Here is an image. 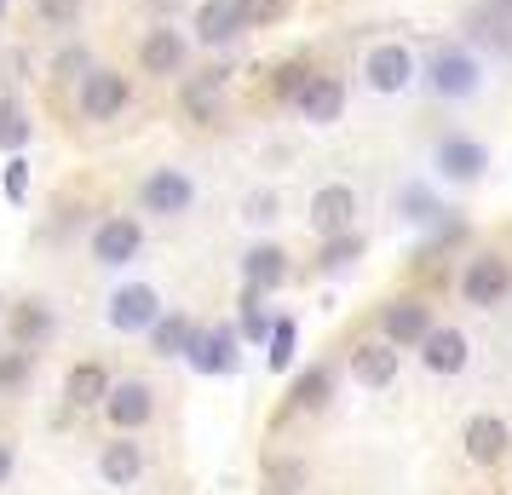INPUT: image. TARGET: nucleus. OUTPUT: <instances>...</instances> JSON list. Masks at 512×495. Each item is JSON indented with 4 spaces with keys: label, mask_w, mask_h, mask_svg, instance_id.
Wrapping results in <instances>:
<instances>
[{
    "label": "nucleus",
    "mask_w": 512,
    "mask_h": 495,
    "mask_svg": "<svg viewBox=\"0 0 512 495\" xmlns=\"http://www.w3.org/2000/svg\"><path fill=\"white\" fill-rule=\"evenodd\" d=\"M351 375L363 380V386H392V375H397V346H392V340L357 346V352H351Z\"/></svg>",
    "instance_id": "nucleus-18"
},
{
    "label": "nucleus",
    "mask_w": 512,
    "mask_h": 495,
    "mask_svg": "<svg viewBox=\"0 0 512 495\" xmlns=\"http://www.w3.org/2000/svg\"><path fill=\"white\" fill-rule=\"evenodd\" d=\"M24 375H29V363H24V357H0V392H6V386H18Z\"/></svg>",
    "instance_id": "nucleus-36"
},
{
    "label": "nucleus",
    "mask_w": 512,
    "mask_h": 495,
    "mask_svg": "<svg viewBox=\"0 0 512 495\" xmlns=\"http://www.w3.org/2000/svg\"><path fill=\"white\" fill-rule=\"evenodd\" d=\"M29 144V116L18 98H0V150H24Z\"/></svg>",
    "instance_id": "nucleus-24"
},
{
    "label": "nucleus",
    "mask_w": 512,
    "mask_h": 495,
    "mask_svg": "<svg viewBox=\"0 0 512 495\" xmlns=\"http://www.w3.org/2000/svg\"><path fill=\"white\" fill-rule=\"evenodd\" d=\"M248 219H254V225L277 219V196H265V190H259V196H248Z\"/></svg>",
    "instance_id": "nucleus-35"
},
{
    "label": "nucleus",
    "mask_w": 512,
    "mask_h": 495,
    "mask_svg": "<svg viewBox=\"0 0 512 495\" xmlns=\"http://www.w3.org/2000/svg\"><path fill=\"white\" fill-rule=\"evenodd\" d=\"M380 323H386V340H392V346H420V340L432 334V311L420 306V300H392Z\"/></svg>",
    "instance_id": "nucleus-11"
},
{
    "label": "nucleus",
    "mask_w": 512,
    "mask_h": 495,
    "mask_svg": "<svg viewBox=\"0 0 512 495\" xmlns=\"http://www.w3.org/2000/svg\"><path fill=\"white\" fill-rule=\"evenodd\" d=\"M144 213H162V219H179V213H190V202H196V185H190L179 167H156L150 179H144L139 190Z\"/></svg>",
    "instance_id": "nucleus-2"
},
{
    "label": "nucleus",
    "mask_w": 512,
    "mask_h": 495,
    "mask_svg": "<svg viewBox=\"0 0 512 495\" xmlns=\"http://www.w3.org/2000/svg\"><path fill=\"white\" fill-rule=\"evenodd\" d=\"M507 288H512V265L501 260V254H478V260L466 265V277H461V300L489 311V306L507 300Z\"/></svg>",
    "instance_id": "nucleus-1"
},
{
    "label": "nucleus",
    "mask_w": 512,
    "mask_h": 495,
    "mask_svg": "<svg viewBox=\"0 0 512 495\" xmlns=\"http://www.w3.org/2000/svg\"><path fill=\"white\" fill-rule=\"evenodd\" d=\"M139 64L144 75H179L185 70V41H179V29H150L139 47Z\"/></svg>",
    "instance_id": "nucleus-13"
},
{
    "label": "nucleus",
    "mask_w": 512,
    "mask_h": 495,
    "mask_svg": "<svg viewBox=\"0 0 512 495\" xmlns=\"http://www.w3.org/2000/svg\"><path fill=\"white\" fill-rule=\"evenodd\" d=\"M495 12H501V18H512V0H495Z\"/></svg>",
    "instance_id": "nucleus-39"
},
{
    "label": "nucleus",
    "mask_w": 512,
    "mask_h": 495,
    "mask_svg": "<svg viewBox=\"0 0 512 495\" xmlns=\"http://www.w3.org/2000/svg\"><path fill=\"white\" fill-rule=\"evenodd\" d=\"M219 87H225V70H202L185 87V104H190V116L196 121H213V98H219Z\"/></svg>",
    "instance_id": "nucleus-22"
},
{
    "label": "nucleus",
    "mask_w": 512,
    "mask_h": 495,
    "mask_svg": "<svg viewBox=\"0 0 512 495\" xmlns=\"http://www.w3.org/2000/svg\"><path fill=\"white\" fill-rule=\"evenodd\" d=\"M271 369H288V357H294V323H288V317H282L277 323V334H271Z\"/></svg>",
    "instance_id": "nucleus-28"
},
{
    "label": "nucleus",
    "mask_w": 512,
    "mask_h": 495,
    "mask_svg": "<svg viewBox=\"0 0 512 495\" xmlns=\"http://www.w3.org/2000/svg\"><path fill=\"white\" fill-rule=\"evenodd\" d=\"M426 81H432V93H438V98H466L472 87H478V64H472V52L443 47L438 58H432Z\"/></svg>",
    "instance_id": "nucleus-5"
},
{
    "label": "nucleus",
    "mask_w": 512,
    "mask_h": 495,
    "mask_svg": "<svg viewBox=\"0 0 512 495\" xmlns=\"http://www.w3.org/2000/svg\"><path fill=\"white\" fill-rule=\"evenodd\" d=\"M12 478V444H0V484Z\"/></svg>",
    "instance_id": "nucleus-38"
},
{
    "label": "nucleus",
    "mask_w": 512,
    "mask_h": 495,
    "mask_svg": "<svg viewBox=\"0 0 512 495\" xmlns=\"http://www.w3.org/2000/svg\"><path fill=\"white\" fill-rule=\"evenodd\" d=\"M139 248H144V231L133 219H104L93 231V260L98 265H127Z\"/></svg>",
    "instance_id": "nucleus-8"
},
{
    "label": "nucleus",
    "mask_w": 512,
    "mask_h": 495,
    "mask_svg": "<svg viewBox=\"0 0 512 495\" xmlns=\"http://www.w3.org/2000/svg\"><path fill=\"white\" fill-rule=\"evenodd\" d=\"M104 415L121 426V432H133V426H144L150 421V386L144 380H121L116 392L104 398Z\"/></svg>",
    "instance_id": "nucleus-14"
},
{
    "label": "nucleus",
    "mask_w": 512,
    "mask_h": 495,
    "mask_svg": "<svg viewBox=\"0 0 512 495\" xmlns=\"http://www.w3.org/2000/svg\"><path fill=\"white\" fill-rule=\"evenodd\" d=\"M35 18L47 29H75V18H81V0H35Z\"/></svg>",
    "instance_id": "nucleus-26"
},
{
    "label": "nucleus",
    "mask_w": 512,
    "mask_h": 495,
    "mask_svg": "<svg viewBox=\"0 0 512 495\" xmlns=\"http://www.w3.org/2000/svg\"><path fill=\"white\" fill-rule=\"evenodd\" d=\"M6 196H12V202H24V196H29V162L6 167Z\"/></svg>",
    "instance_id": "nucleus-33"
},
{
    "label": "nucleus",
    "mask_w": 512,
    "mask_h": 495,
    "mask_svg": "<svg viewBox=\"0 0 512 495\" xmlns=\"http://www.w3.org/2000/svg\"><path fill=\"white\" fill-rule=\"evenodd\" d=\"M190 363H196L202 375H231L236 369V334L231 329L196 334V340H190Z\"/></svg>",
    "instance_id": "nucleus-15"
},
{
    "label": "nucleus",
    "mask_w": 512,
    "mask_h": 495,
    "mask_svg": "<svg viewBox=\"0 0 512 495\" xmlns=\"http://www.w3.org/2000/svg\"><path fill=\"white\" fill-rule=\"evenodd\" d=\"M357 254H363V236H357V231H340V236H328L323 265H328V271H340V265H351Z\"/></svg>",
    "instance_id": "nucleus-27"
},
{
    "label": "nucleus",
    "mask_w": 512,
    "mask_h": 495,
    "mask_svg": "<svg viewBox=\"0 0 512 495\" xmlns=\"http://www.w3.org/2000/svg\"><path fill=\"white\" fill-rule=\"evenodd\" d=\"M127 75H116V70H87L81 75V116L87 121H110V116H121L127 110Z\"/></svg>",
    "instance_id": "nucleus-3"
},
{
    "label": "nucleus",
    "mask_w": 512,
    "mask_h": 495,
    "mask_svg": "<svg viewBox=\"0 0 512 495\" xmlns=\"http://www.w3.org/2000/svg\"><path fill=\"white\" fill-rule=\"evenodd\" d=\"M438 167H443V179H478L484 173V144H472V139H443L438 144Z\"/></svg>",
    "instance_id": "nucleus-19"
},
{
    "label": "nucleus",
    "mask_w": 512,
    "mask_h": 495,
    "mask_svg": "<svg viewBox=\"0 0 512 495\" xmlns=\"http://www.w3.org/2000/svg\"><path fill=\"white\" fill-rule=\"evenodd\" d=\"M98 472H104V484H116V490H133L144 472V449L133 438H121V444H104L98 455Z\"/></svg>",
    "instance_id": "nucleus-16"
},
{
    "label": "nucleus",
    "mask_w": 512,
    "mask_h": 495,
    "mask_svg": "<svg viewBox=\"0 0 512 495\" xmlns=\"http://www.w3.org/2000/svg\"><path fill=\"white\" fill-rule=\"evenodd\" d=\"M420 346H426V369L432 375H461L466 369V334L461 329H432Z\"/></svg>",
    "instance_id": "nucleus-17"
},
{
    "label": "nucleus",
    "mask_w": 512,
    "mask_h": 495,
    "mask_svg": "<svg viewBox=\"0 0 512 495\" xmlns=\"http://www.w3.org/2000/svg\"><path fill=\"white\" fill-rule=\"evenodd\" d=\"M242 6L236 0H202V12H196V35L208 41V47H225V41H236L242 35Z\"/></svg>",
    "instance_id": "nucleus-12"
},
{
    "label": "nucleus",
    "mask_w": 512,
    "mask_h": 495,
    "mask_svg": "<svg viewBox=\"0 0 512 495\" xmlns=\"http://www.w3.org/2000/svg\"><path fill=\"white\" fill-rule=\"evenodd\" d=\"M363 75H369L374 93H403V87L415 81V52L397 47V41H386V47H374V52H369Z\"/></svg>",
    "instance_id": "nucleus-4"
},
{
    "label": "nucleus",
    "mask_w": 512,
    "mask_h": 495,
    "mask_svg": "<svg viewBox=\"0 0 512 495\" xmlns=\"http://www.w3.org/2000/svg\"><path fill=\"white\" fill-rule=\"evenodd\" d=\"M52 329V311L47 306H24L18 311V334H24V340H35V334H47Z\"/></svg>",
    "instance_id": "nucleus-30"
},
{
    "label": "nucleus",
    "mask_w": 512,
    "mask_h": 495,
    "mask_svg": "<svg viewBox=\"0 0 512 495\" xmlns=\"http://www.w3.org/2000/svg\"><path fill=\"white\" fill-rule=\"evenodd\" d=\"M403 213H409L415 225H426L438 208H432V196H426V190H403Z\"/></svg>",
    "instance_id": "nucleus-32"
},
{
    "label": "nucleus",
    "mask_w": 512,
    "mask_h": 495,
    "mask_svg": "<svg viewBox=\"0 0 512 495\" xmlns=\"http://www.w3.org/2000/svg\"><path fill=\"white\" fill-rule=\"evenodd\" d=\"M162 323V306H156V294L150 288H121L116 300H110V329L121 334H144V329H156Z\"/></svg>",
    "instance_id": "nucleus-7"
},
{
    "label": "nucleus",
    "mask_w": 512,
    "mask_h": 495,
    "mask_svg": "<svg viewBox=\"0 0 512 495\" xmlns=\"http://www.w3.org/2000/svg\"><path fill=\"white\" fill-rule=\"evenodd\" d=\"M507 444H512V432H507L501 415H472V421H466V455H472L478 467H495V461L507 455Z\"/></svg>",
    "instance_id": "nucleus-10"
},
{
    "label": "nucleus",
    "mask_w": 512,
    "mask_h": 495,
    "mask_svg": "<svg viewBox=\"0 0 512 495\" xmlns=\"http://www.w3.org/2000/svg\"><path fill=\"white\" fill-rule=\"evenodd\" d=\"M242 277H248V294H265V288H277L288 277V254L282 248H254L242 260Z\"/></svg>",
    "instance_id": "nucleus-20"
},
{
    "label": "nucleus",
    "mask_w": 512,
    "mask_h": 495,
    "mask_svg": "<svg viewBox=\"0 0 512 495\" xmlns=\"http://www.w3.org/2000/svg\"><path fill=\"white\" fill-rule=\"evenodd\" d=\"M328 392H334V375H328V369H305V375L294 380L288 403H294V409H323Z\"/></svg>",
    "instance_id": "nucleus-23"
},
{
    "label": "nucleus",
    "mask_w": 512,
    "mask_h": 495,
    "mask_svg": "<svg viewBox=\"0 0 512 495\" xmlns=\"http://www.w3.org/2000/svg\"><path fill=\"white\" fill-rule=\"evenodd\" d=\"M351 219H357V190L351 185H323L317 196H311V231L317 236L351 231Z\"/></svg>",
    "instance_id": "nucleus-6"
},
{
    "label": "nucleus",
    "mask_w": 512,
    "mask_h": 495,
    "mask_svg": "<svg viewBox=\"0 0 512 495\" xmlns=\"http://www.w3.org/2000/svg\"><path fill=\"white\" fill-rule=\"evenodd\" d=\"M190 340H196V334H190L185 317H162V323H156V352H162V357L190 352Z\"/></svg>",
    "instance_id": "nucleus-25"
},
{
    "label": "nucleus",
    "mask_w": 512,
    "mask_h": 495,
    "mask_svg": "<svg viewBox=\"0 0 512 495\" xmlns=\"http://www.w3.org/2000/svg\"><path fill=\"white\" fill-rule=\"evenodd\" d=\"M236 6H242V24H248V29L282 18V0H236Z\"/></svg>",
    "instance_id": "nucleus-29"
},
{
    "label": "nucleus",
    "mask_w": 512,
    "mask_h": 495,
    "mask_svg": "<svg viewBox=\"0 0 512 495\" xmlns=\"http://www.w3.org/2000/svg\"><path fill=\"white\" fill-rule=\"evenodd\" d=\"M81 70H93V64H87V52H81V47L58 52V64H52V75H81Z\"/></svg>",
    "instance_id": "nucleus-34"
},
{
    "label": "nucleus",
    "mask_w": 512,
    "mask_h": 495,
    "mask_svg": "<svg viewBox=\"0 0 512 495\" xmlns=\"http://www.w3.org/2000/svg\"><path fill=\"white\" fill-rule=\"evenodd\" d=\"M294 104H300V116H305V121L328 127V121H340V110H346V87H340L334 75H311V81L300 87V98H294Z\"/></svg>",
    "instance_id": "nucleus-9"
},
{
    "label": "nucleus",
    "mask_w": 512,
    "mask_h": 495,
    "mask_svg": "<svg viewBox=\"0 0 512 495\" xmlns=\"http://www.w3.org/2000/svg\"><path fill=\"white\" fill-rule=\"evenodd\" d=\"M242 329L254 334V340H265V334H271V323H265V311H248V323H242Z\"/></svg>",
    "instance_id": "nucleus-37"
},
{
    "label": "nucleus",
    "mask_w": 512,
    "mask_h": 495,
    "mask_svg": "<svg viewBox=\"0 0 512 495\" xmlns=\"http://www.w3.org/2000/svg\"><path fill=\"white\" fill-rule=\"evenodd\" d=\"M305 81H311V70H305V64H282V70H277V98H300Z\"/></svg>",
    "instance_id": "nucleus-31"
},
{
    "label": "nucleus",
    "mask_w": 512,
    "mask_h": 495,
    "mask_svg": "<svg viewBox=\"0 0 512 495\" xmlns=\"http://www.w3.org/2000/svg\"><path fill=\"white\" fill-rule=\"evenodd\" d=\"M64 398H70L75 409H93V403L110 398V375H104L98 363H75V369H70V386H64Z\"/></svg>",
    "instance_id": "nucleus-21"
}]
</instances>
